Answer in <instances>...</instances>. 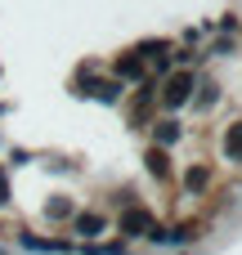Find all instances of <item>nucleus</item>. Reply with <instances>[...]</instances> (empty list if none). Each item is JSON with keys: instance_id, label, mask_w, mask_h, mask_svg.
Segmentation results:
<instances>
[{"instance_id": "f257e3e1", "label": "nucleus", "mask_w": 242, "mask_h": 255, "mask_svg": "<svg viewBox=\"0 0 242 255\" xmlns=\"http://www.w3.org/2000/svg\"><path fill=\"white\" fill-rule=\"evenodd\" d=\"M189 85H193L189 76H175L171 90H166V103H184V99H189Z\"/></svg>"}, {"instance_id": "20e7f679", "label": "nucleus", "mask_w": 242, "mask_h": 255, "mask_svg": "<svg viewBox=\"0 0 242 255\" xmlns=\"http://www.w3.org/2000/svg\"><path fill=\"white\" fill-rule=\"evenodd\" d=\"M76 229H81V233H90V238H94V233H99V229H103V220H99V215H81V220H76Z\"/></svg>"}, {"instance_id": "f03ea898", "label": "nucleus", "mask_w": 242, "mask_h": 255, "mask_svg": "<svg viewBox=\"0 0 242 255\" xmlns=\"http://www.w3.org/2000/svg\"><path fill=\"white\" fill-rule=\"evenodd\" d=\"M22 247L27 251H67L63 242H45V238H22Z\"/></svg>"}, {"instance_id": "423d86ee", "label": "nucleus", "mask_w": 242, "mask_h": 255, "mask_svg": "<svg viewBox=\"0 0 242 255\" xmlns=\"http://www.w3.org/2000/svg\"><path fill=\"white\" fill-rule=\"evenodd\" d=\"M0 202H4V179H0Z\"/></svg>"}, {"instance_id": "39448f33", "label": "nucleus", "mask_w": 242, "mask_h": 255, "mask_svg": "<svg viewBox=\"0 0 242 255\" xmlns=\"http://www.w3.org/2000/svg\"><path fill=\"white\" fill-rule=\"evenodd\" d=\"M229 152H242V130H234V139H229Z\"/></svg>"}, {"instance_id": "7ed1b4c3", "label": "nucleus", "mask_w": 242, "mask_h": 255, "mask_svg": "<svg viewBox=\"0 0 242 255\" xmlns=\"http://www.w3.org/2000/svg\"><path fill=\"white\" fill-rule=\"evenodd\" d=\"M121 229H126V233H139V229H148V215H139V211H130V215L121 220Z\"/></svg>"}]
</instances>
